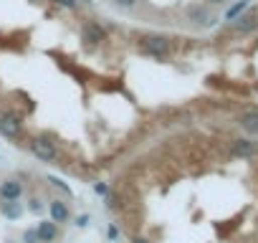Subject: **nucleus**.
<instances>
[{
  "label": "nucleus",
  "mask_w": 258,
  "mask_h": 243,
  "mask_svg": "<svg viewBox=\"0 0 258 243\" xmlns=\"http://www.w3.org/2000/svg\"><path fill=\"white\" fill-rule=\"evenodd\" d=\"M140 48H142V53H147L152 58H160V61L167 58L170 51H172V46H170V41L165 36H145L140 41Z\"/></svg>",
  "instance_id": "nucleus-1"
},
{
  "label": "nucleus",
  "mask_w": 258,
  "mask_h": 243,
  "mask_svg": "<svg viewBox=\"0 0 258 243\" xmlns=\"http://www.w3.org/2000/svg\"><path fill=\"white\" fill-rule=\"evenodd\" d=\"M21 132H23L21 116H16V114H3V116H0V135H3V137L16 140Z\"/></svg>",
  "instance_id": "nucleus-2"
},
{
  "label": "nucleus",
  "mask_w": 258,
  "mask_h": 243,
  "mask_svg": "<svg viewBox=\"0 0 258 243\" xmlns=\"http://www.w3.org/2000/svg\"><path fill=\"white\" fill-rule=\"evenodd\" d=\"M31 152H33L38 160H43V162H53V160H56V150H53V145H51L46 137L31 140Z\"/></svg>",
  "instance_id": "nucleus-3"
},
{
  "label": "nucleus",
  "mask_w": 258,
  "mask_h": 243,
  "mask_svg": "<svg viewBox=\"0 0 258 243\" xmlns=\"http://www.w3.org/2000/svg\"><path fill=\"white\" fill-rule=\"evenodd\" d=\"M81 36H84V41H86L89 46H96V43H101V41L106 38V31H104L99 23L86 21V23L81 26Z\"/></svg>",
  "instance_id": "nucleus-4"
},
{
  "label": "nucleus",
  "mask_w": 258,
  "mask_h": 243,
  "mask_svg": "<svg viewBox=\"0 0 258 243\" xmlns=\"http://www.w3.org/2000/svg\"><path fill=\"white\" fill-rule=\"evenodd\" d=\"M21 193H23V185L16 177H11V180H6L3 185H0V198L3 200H18Z\"/></svg>",
  "instance_id": "nucleus-5"
},
{
  "label": "nucleus",
  "mask_w": 258,
  "mask_h": 243,
  "mask_svg": "<svg viewBox=\"0 0 258 243\" xmlns=\"http://www.w3.org/2000/svg\"><path fill=\"white\" fill-rule=\"evenodd\" d=\"M36 235H38V243H51V240L58 235V228H56L53 220H43V223H38Z\"/></svg>",
  "instance_id": "nucleus-6"
},
{
  "label": "nucleus",
  "mask_w": 258,
  "mask_h": 243,
  "mask_svg": "<svg viewBox=\"0 0 258 243\" xmlns=\"http://www.w3.org/2000/svg\"><path fill=\"white\" fill-rule=\"evenodd\" d=\"M255 28H258V13H245L233 23V31H238V33H248V31H255Z\"/></svg>",
  "instance_id": "nucleus-7"
},
{
  "label": "nucleus",
  "mask_w": 258,
  "mask_h": 243,
  "mask_svg": "<svg viewBox=\"0 0 258 243\" xmlns=\"http://www.w3.org/2000/svg\"><path fill=\"white\" fill-rule=\"evenodd\" d=\"M255 142H250V140H235L233 142V155L235 157H250V155H255Z\"/></svg>",
  "instance_id": "nucleus-8"
},
{
  "label": "nucleus",
  "mask_w": 258,
  "mask_h": 243,
  "mask_svg": "<svg viewBox=\"0 0 258 243\" xmlns=\"http://www.w3.org/2000/svg\"><path fill=\"white\" fill-rule=\"evenodd\" d=\"M240 127H243L248 135L258 137V111H245V114L240 116Z\"/></svg>",
  "instance_id": "nucleus-9"
},
{
  "label": "nucleus",
  "mask_w": 258,
  "mask_h": 243,
  "mask_svg": "<svg viewBox=\"0 0 258 243\" xmlns=\"http://www.w3.org/2000/svg\"><path fill=\"white\" fill-rule=\"evenodd\" d=\"M51 218H53V223H66L69 220V208H66L63 200H53L51 203Z\"/></svg>",
  "instance_id": "nucleus-10"
},
{
  "label": "nucleus",
  "mask_w": 258,
  "mask_h": 243,
  "mask_svg": "<svg viewBox=\"0 0 258 243\" xmlns=\"http://www.w3.org/2000/svg\"><path fill=\"white\" fill-rule=\"evenodd\" d=\"M0 213H3L6 218H11V220H16V218H21V213H23V208L16 203V200H6L3 205H0Z\"/></svg>",
  "instance_id": "nucleus-11"
},
{
  "label": "nucleus",
  "mask_w": 258,
  "mask_h": 243,
  "mask_svg": "<svg viewBox=\"0 0 258 243\" xmlns=\"http://www.w3.org/2000/svg\"><path fill=\"white\" fill-rule=\"evenodd\" d=\"M190 21L192 23H203V26H210L213 23V18L208 16L205 8H190Z\"/></svg>",
  "instance_id": "nucleus-12"
},
{
  "label": "nucleus",
  "mask_w": 258,
  "mask_h": 243,
  "mask_svg": "<svg viewBox=\"0 0 258 243\" xmlns=\"http://www.w3.org/2000/svg\"><path fill=\"white\" fill-rule=\"evenodd\" d=\"M248 8V0H240V3H235L233 8H228V13H225V21H235L243 11Z\"/></svg>",
  "instance_id": "nucleus-13"
},
{
  "label": "nucleus",
  "mask_w": 258,
  "mask_h": 243,
  "mask_svg": "<svg viewBox=\"0 0 258 243\" xmlns=\"http://www.w3.org/2000/svg\"><path fill=\"white\" fill-rule=\"evenodd\" d=\"M111 3H114L116 8H135L137 0H111Z\"/></svg>",
  "instance_id": "nucleus-14"
},
{
  "label": "nucleus",
  "mask_w": 258,
  "mask_h": 243,
  "mask_svg": "<svg viewBox=\"0 0 258 243\" xmlns=\"http://www.w3.org/2000/svg\"><path fill=\"white\" fill-rule=\"evenodd\" d=\"M48 183H51V185H56V188H61V190H63V193H66V195H71V190H69V188H66V183H61V180H58V177H48Z\"/></svg>",
  "instance_id": "nucleus-15"
},
{
  "label": "nucleus",
  "mask_w": 258,
  "mask_h": 243,
  "mask_svg": "<svg viewBox=\"0 0 258 243\" xmlns=\"http://www.w3.org/2000/svg\"><path fill=\"white\" fill-rule=\"evenodd\" d=\"M23 240H26V243H38V235H36V230H28V233L23 235Z\"/></svg>",
  "instance_id": "nucleus-16"
},
{
  "label": "nucleus",
  "mask_w": 258,
  "mask_h": 243,
  "mask_svg": "<svg viewBox=\"0 0 258 243\" xmlns=\"http://www.w3.org/2000/svg\"><path fill=\"white\" fill-rule=\"evenodd\" d=\"M53 3H58L61 8H76V0H53Z\"/></svg>",
  "instance_id": "nucleus-17"
},
{
  "label": "nucleus",
  "mask_w": 258,
  "mask_h": 243,
  "mask_svg": "<svg viewBox=\"0 0 258 243\" xmlns=\"http://www.w3.org/2000/svg\"><path fill=\"white\" fill-rule=\"evenodd\" d=\"M94 193L96 195H106V185L104 183H94Z\"/></svg>",
  "instance_id": "nucleus-18"
},
{
  "label": "nucleus",
  "mask_w": 258,
  "mask_h": 243,
  "mask_svg": "<svg viewBox=\"0 0 258 243\" xmlns=\"http://www.w3.org/2000/svg\"><path fill=\"white\" fill-rule=\"evenodd\" d=\"M116 235H119V228H116V225H109V238L114 240Z\"/></svg>",
  "instance_id": "nucleus-19"
},
{
  "label": "nucleus",
  "mask_w": 258,
  "mask_h": 243,
  "mask_svg": "<svg viewBox=\"0 0 258 243\" xmlns=\"http://www.w3.org/2000/svg\"><path fill=\"white\" fill-rule=\"evenodd\" d=\"M31 210L38 213V210H41V203H38V200H31Z\"/></svg>",
  "instance_id": "nucleus-20"
},
{
  "label": "nucleus",
  "mask_w": 258,
  "mask_h": 243,
  "mask_svg": "<svg viewBox=\"0 0 258 243\" xmlns=\"http://www.w3.org/2000/svg\"><path fill=\"white\" fill-rule=\"evenodd\" d=\"M106 205H109V208H116V198L109 195V198H106Z\"/></svg>",
  "instance_id": "nucleus-21"
},
{
  "label": "nucleus",
  "mask_w": 258,
  "mask_h": 243,
  "mask_svg": "<svg viewBox=\"0 0 258 243\" xmlns=\"http://www.w3.org/2000/svg\"><path fill=\"white\" fill-rule=\"evenodd\" d=\"M76 223H79V225H86V223H89V215H79V220H76Z\"/></svg>",
  "instance_id": "nucleus-22"
},
{
  "label": "nucleus",
  "mask_w": 258,
  "mask_h": 243,
  "mask_svg": "<svg viewBox=\"0 0 258 243\" xmlns=\"http://www.w3.org/2000/svg\"><path fill=\"white\" fill-rule=\"evenodd\" d=\"M208 3H213V6H220V3H225V0H208Z\"/></svg>",
  "instance_id": "nucleus-23"
},
{
  "label": "nucleus",
  "mask_w": 258,
  "mask_h": 243,
  "mask_svg": "<svg viewBox=\"0 0 258 243\" xmlns=\"http://www.w3.org/2000/svg\"><path fill=\"white\" fill-rule=\"evenodd\" d=\"M132 243H150V240H145V238H135Z\"/></svg>",
  "instance_id": "nucleus-24"
}]
</instances>
